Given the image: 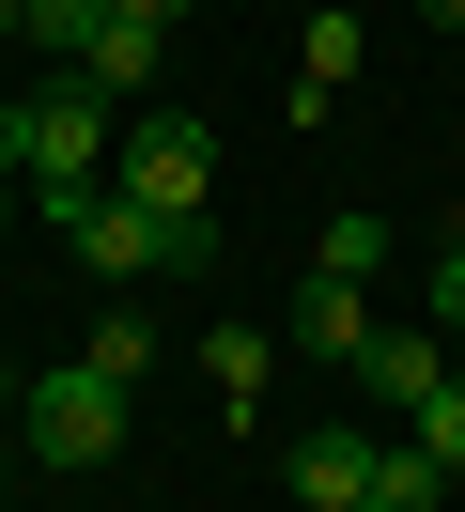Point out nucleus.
Wrapping results in <instances>:
<instances>
[{
    "label": "nucleus",
    "mask_w": 465,
    "mask_h": 512,
    "mask_svg": "<svg viewBox=\"0 0 465 512\" xmlns=\"http://www.w3.org/2000/svg\"><path fill=\"white\" fill-rule=\"evenodd\" d=\"M279 481H295V512H434L450 497V466L419 435H341V419L279 450Z\"/></svg>",
    "instance_id": "f257e3e1"
},
{
    "label": "nucleus",
    "mask_w": 465,
    "mask_h": 512,
    "mask_svg": "<svg viewBox=\"0 0 465 512\" xmlns=\"http://www.w3.org/2000/svg\"><path fill=\"white\" fill-rule=\"evenodd\" d=\"M109 187L155 202V218L186 233V264H217V233H202V218H217V140L186 125V109H140V125L109 140Z\"/></svg>",
    "instance_id": "f03ea898"
},
{
    "label": "nucleus",
    "mask_w": 465,
    "mask_h": 512,
    "mask_svg": "<svg viewBox=\"0 0 465 512\" xmlns=\"http://www.w3.org/2000/svg\"><path fill=\"white\" fill-rule=\"evenodd\" d=\"M124 419H140V373H109V357H62V373H31L16 404V450L31 466H109Z\"/></svg>",
    "instance_id": "7ed1b4c3"
},
{
    "label": "nucleus",
    "mask_w": 465,
    "mask_h": 512,
    "mask_svg": "<svg viewBox=\"0 0 465 512\" xmlns=\"http://www.w3.org/2000/svg\"><path fill=\"white\" fill-rule=\"evenodd\" d=\"M16 140H31V202H62V187H93V156H109V140H124V125H109V94H93V78H78V63H62V78H47V94H31V109H16Z\"/></svg>",
    "instance_id": "20e7f679"
},
{
    "label": "nucleus",
    "mask_w": 465,
    "mask_h": 512,
    "mask_svg": "<svg viewBox=\"0 0 465 512\" xmlns=\"http://www.w3.org/2000/svg\"><path fill=\"white\" fill-rule=\"evenodd\" d=\"M47 218H62V249H78L93 280H155V264H186V233L155 218V202H124V187H62Z\"/></svg>",
    "instance_id": "39448f33"
},
{
    "label": "nucleus",
    "mask_w": 465,
    "mask_h": 512,
    "mask_svg": "<svg viewBox=\"0 0 465 512\" xmlns=\"http://www.w3.org/2000/svg\"><path fill=\"white\" fill-rule=\"evenodd\" d=\"M279 342H295L310 373H357V357H372V280L310 264V280H295V326H279Z\"/></svg>",
    "instance_id": "423d86ee"
},
{
    "label": "nucleus",
    "mask_w": 465,
    "mask_h": 512,
    "mask_svg": "<svg viewBox=\"0 0 465 512\" xmlns=\"http://www.w3.org/2000/svg\"><path fill=\"white\" fill-rule=\"evenodd\" d=\"M434 373H450V342H434V326H372V357H357V388H372L388 419H419Z\"/></svg>",
    "instance_id": "0eeeda50"
},
{
    "label": "nucleus",
    "mask_w": 465,
    "mask_h": 512,
    "mask_svg": "<svg viewBox=\"0 0 465 512\" xmlns=\"http://www.w3.org/2000/svg\"><path fill=\"white\" fill-rule=\"evenodd\" d=\"M155 63H171V32H155V16H109L78 78H93V94H109V109H140V94H155Z\"/></svg>",
    "instance_id": "6e6552de"
},
{
    "label": "nucleus",
    "mask_w": 465,
    "mask_h": 512,
    "mask_svg": "<svg viewBox=\"0 0 465 512\" xmlns=\"http://www.w3.org/2000/svg\"><path fill=\"white\" fill-rule=\"evenodd\" d=\"M372 63V32H357V16H341V0H326V16H310V32H295V109H326L341 94V78H357Z\"/></svg>",
    "instance_id": "1a4fd4ad"
},
{
    "label": "nucleus",
    "mask_w": 465,
    "mask_h": 512,
    "mask_svg": "<svg viewBox=\"0 0 465 512\" xmlns=\"http://www.w3.org/2000/svg\"><path fill=\"white\" fill-rule=\"evenodd\" d=\"M202 373H217V419H248V404H264V373H279V326H217Z\"/></svg>",
    "instance_id": "9d476101"
},
{
    "label": "nucleus",
    "mask_w": 465,
    "mask_h": 512,
    "mask_svg": "<svg viewBox=\"0 0 465 512\" xmlns=\"http://www.w3.org/2000/svg\"><path fill=\"white\" fill-rule=\"evenodd\" d=\"M93 32H109V0H31V47L47 63H93Z\"/></svg>",
    "instance_id": "9b49d317"
},
{
    "label": "nucleus",
    "mask_w": 465,
    "mask_h": 512,
    "mask_svg": "<svg viewBox=\"0 0 465 512\" xmlns=\"http://www.w3.org/2000/svg\"><path fill=\"white\" fill-rule=\"evenodd\" d=\"M403 435H419V450H434V466H450V481H465V373H434V404H419V419H403Z\"/></svg>",
    "instance_id": "f8f14e48"
},
{
    "label": "nucleus",
    "mask_w": 465,
    "mask_h": 512,
    "mask_svg": "<svg viewBox=\"0 0 465 512\" xmlns=\"http://www.w3.org/2000/svg\"><path fill=\"white\" fill-rule=\"evenodd\" d=\"M310 264H341V280H372V264H388V218H357V202H341V218H326V249H310Z\"/></svg>",
    "instance_id": "ddd939ff"
},
{
    "label": "nucleus",
    "mask_w": 465,
    "mask_h": 512,
    "mask_svg": "<svg viewBox=\"0 0 465 512\" xmlns=\"http://www.w3.org/2000/svg\"><path fill=\"white\" fill-rule=\"evenodd\" d=\"M78 357H109V373H155V326H140V311H93V342H78Z\"/></svg>",
    "instance_id": "4468645a"
},
{
    "label": "nucleus",
    "mask_w": 465,
    "mask_h": 512,
    "mask_svg": "<svg viewBox=\"0 0 465 512\" xmlns=\"http://www.w3.org/2000/svg\"><path fill=\"white\" fill-rule=\"evenodd\" d=\"M419 326H434V342H465V233L434 249V311H419Z\"/></svg>",
    "instance_id": "2eb2a0df"
},
{
    "label": "nucleus",
    "mask_w": 465,
    "mask_h": 512,
    "mask_svg": "<svg viewBox=\"0 0 465 512\" xmlns=\"http://www.w3.org/2000/svg\"><path fill=\"white\" fill-rule=\"evenodd\" d=\"M0 202H31V140H16V94H0Z\"/></svg>",
    "instance_id": "dca6fc26"
},
{
    "label": "nucleus",
    "mask_w": 465,
    "mask_h": 512,
    "mask_svg": "<svg viewBox=\"0 0 465 512\" xmlns=\"http://www.w3.org/2000/svg\"><path fill=\"white\" fill-rule=\"evenodd\" d=\"M109 16H155V32H171V16H186V0H109Z\"/></svg>",
    "instance_id": "f3484780"
},
{
    "label": "nucleus",
    "mask_w": 465,
    "mask_h": 512,
    "mask_svg": "<svg viewBox=\"0 0 465 512\" xmlns=\"http://www.w3.org/2000/svg\"><path fill=\"white\" fill-rule=\"evenodd\" d=\"M419 16H434V32H450V47H465V0H419Z\"/></svg>",
    "instance_id": "a211bd4d"
},
{
    "label": "nucleus",
    "mask_w": 465,
    "mask_h": 512,
    "mask_svg": "<svg viewBox=\"0 0 465 512\" xmlns=\"http://www.w3.org/2000/svg\"><path fill=\"white\" fill-rule=\"evenodd\" d=\"M16 466H31V450H16V435H0V497H16Z\"/></svg>",
    "instance_id": "6ab92c4d"
},
{
    "label": "nucleus",
    "mask_w": 465,
    "mask_h": 512,
    "mask_svg": "<svg viewBox=\"0 0 465 512\" xmlns=\"http://www.w3.org/2000/svg\"><path fill=\"white\" fill-rule=\"evenodd\" d=\"M0 32H31V0H0Z\"/></svg>",
    "instance_id": "aec40b11"
},
{
    "label": "nucleus",
    "mask_w": 465,
    "mask_h": 512,
    "mask_svg": "<svg viewBox=\"0 0 465 512\" xmlns=\"http://www.w3.org/2000/svg\"><path fill=\"white\" fill-rule=\"evenodd\" d=\"M450 233H465V202H450Z\"/></svg>",
    "instance_id": "412c9836"
}]
</instances>
